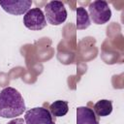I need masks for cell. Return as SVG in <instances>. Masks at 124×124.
Returning <instances> with one entry per match:
<instances>
[{"instance_id": "1", "label": "cell", "mask_w": 124, "mask_h": 124, "mask_svg": "<svg viewBox=\"0 0 124 124\" xmlns=\"http://www.w3.org/2000/svg\"><path fill=\"white\" fill-rule=\"evenodd\" d=\"M25 104L21 94L13 87H6L0 92V116L14 118L25 110Z\"/></svg>"}, {"instance_id": "2", "label": "cell", "mask_w": 124, "mask_h": 124, "mask_svg": "<svg viewBox=\"0 0 124 124\" xmlns=\"http://www.w3.org/2000/svg\"><path fill=\"white\" fill-rule=\"evenodd\" d=\"M89 17L96 24H105L111 17V11L107 1L96 0L90 3L88 7Z\"/></svg>"}, {"instance_id": "3", "label": "cell", "mask_w": 124, "mask_h": 124, "mask_svg": "<svg viewBox=\"0 0 124 124\" xmlns=\"http://www.w3.org/2000/svg\"><path fill=\"white\" fill-rule=\"evenodd\" d=\"M45 17L51 25H60L67 18V11L60 1H50L45 6Z\"/></svg>"}, {"instance_id": "4", "label": "cell", "mask_w": 124, "mask_h": 124, "mask_svg": "<svg viewBox=\"0 0 124 124\" xmlns=\"http://www.w3.org/2000/svg\"><path fill=\"white\" fill-rule=\"evenodd\" d=\"M25 124H55V120L48 109L44 108H30L24 115Z\"/></svg>"}, {"instance_id": "5", "label": "cell", "mask_w": 124, "mask_h": 124, "mask_svg": "<svg viewBox=\"0 0 124 124\" xmlns=\"http://www.w3.org/2000/svg\"><path fill=\"white\" fill-rule=\"evenodd\" d=\"M23 24L30 30H41L46 27V20L40 8L30 9L23 16Z\"/></svg>"}, {"instance_id": "6", "label": "cell", "mask_w": 124, "mask_h": 124, "mask_svg": "<svg viewBox=\"0 0 124 124\" xmlns=\"http://www.w3.org/2000/svg\"><path fill=\"white\" fill-rule=\"evenodd\" d=\"M32 5L31 0H2L0 6L2 9L11 15H23L26 14Z\"/></svg>"}, {"instance_id": "7", "label": "cell", "mask_w": 124, "mask_h": 124, "mask_svg": "<svg viewBox=\"0 0 124 124\" xmlns=\"http://www.w3.org/2000/svg\"><path fill=\"white\" fill-rule=\"evenodd\" d=\"M77 124H99V116L88 107L77 108Z\"/></svg>"}, {"instance_id": "8", "label": "cell", "mask_w": 124, "mask_h": 124, "mask_svg": "<svg viewBox=\"0 0 124 124\" xmlns=\"http://www.w3.org/2000/svg\"><path fill=\"white\" fill-rule=\"evenodd\" d=\"M93 111L96 113L97 116H108L112 111V103L109 100H100L98 101L93 108Z\"/></svg>"}, {"instance_id": "9", "label": "cell", "mask_w": 124, "mask_h": 124, "mask_svg": "<svg viewBox=\"0 0 124 124\" xmlns=\"http://www.w3.org/2000/svg\"><path fill=\"white\" fill-rule=\"evenodd\" d=\"M68 110H69V107H68L67 101L57 100V101H54L49 106V112L51 113L52 116H55V117H61L66 115Z\"/></svg>"}, {"instance_id": "10", "label": "cell", "mask_w": 124, "mask_h": 124, "mask_svg": "<svg viewBox=\"0 0 124 124\" xmlns=\"http://www.w3.org/2000/svg\"><path fill=\"white\" fill-rule=\"evenodd\" d=\"M77 12V29L83 30L90 26V17L88 15V12L82 8L78 7L76 10Z\"/></svg>"}, {"instance_id": "11", "label": "cell", "mask_w": 124, "mask_h": 124, "mask_svg": "<svg viewBox=\"0 0 124 124\" xmlns=\"http://www.w3.org/2000/svg\"><path fill=\"white\" fill-rule=\"evenodd\" d=\"M7 124H25V121L22 118H16V119L11 120Z\"/></svg>"}]
</instances>
